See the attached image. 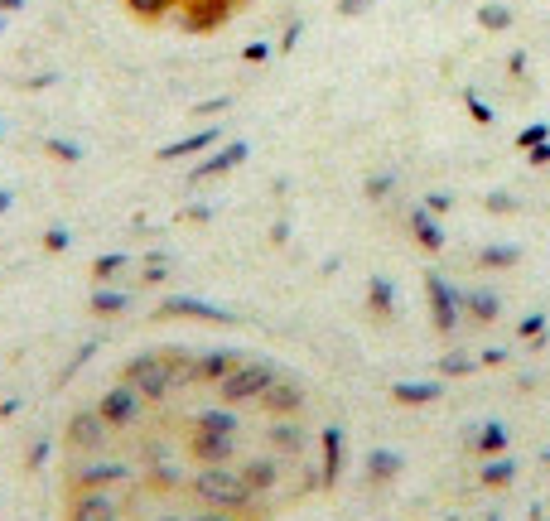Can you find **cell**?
Instances as JSON below:
<instances>
[{"label":"cell","instance_id":"2","mask_svg":"<svg viewBox=\"0 0 550 521\" xmlns=\"http://www.w3.org/2000/svg\"><path fill=\"white\" fill-rule=\"evenodd\" d=\"M126 15L150 29H174V34H213L227 20L242 15L247 0H121Z\"/></svg>","mask_w":550,"mask_h":521},{"label":"cell","instance_id":"1","mask_svg":"<svg viewBox=\"0 0 550 521\" xmlns=\"http://www.w3.org/2000/svg\"><path fill=\"white\" fill-rule=\"evenodd\" d=\"M319 391L247 348L121 362L58 439L63 521H280L333 478Z\"/></svg>","mask_w":550,"mask_h":521}]
</instances>
